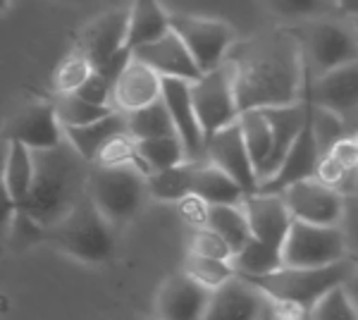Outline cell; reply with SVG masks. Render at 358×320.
Wrapping results in <instances>:
<instances>
[{
    "label": "cell",
    "mask_w": 358,
    "mask_h": 320,
    "mask_svg": "<svg viewBox=\"0 0 358 320\" xmlns=\"http://www.w3.org/2000/svg\"><path fill=\"white\" fill-rule=\"evenodd\" d=\"M187 251L196 256H206V258H217V260H232L234 251L227 242L217 235L210 227H201V230L189 232Z\"/></svg>",
    "instance_id": "cell-38"
},
{
    "label": "cell",
    "mask_w": 358,
    "mask_h": 320,
    "mask_svg": "<svg viewBox=\"0 0 358 320\" xmlns=\"http://www.w3.org/2000/svg\"><path fill=\"white\" fill-rule=\"evenodd\" d=\"M55 110H57V118H60L62 127H84L91 125V122H98L108 115H113L117 108L113 106H96V103L84 101L82 96L77 94H65V96H57L55 98Z\"/></svg>",
    "instance_id": "cell-35"
},
{
    "label": "cell",
    "mask_w": 358,
    "mask_h": 320,
    "mask_svg": "<svg viewBox=\"0 0 358 320\" xmlns=\"http://www.w3.org/2000/svg\"><path fill=\"white\" fill-rule=\"evenodd\" d=\"M344 289H346V294L351 296V301H354V306L358 308V270H354V275H351L349 280L344 282Z\"/></svg>",
    "instance_id": "cell-47"
},
{
    "label": "cell",
    "mask_w": 358,
    "mask_h": 320,
    "mask_svg": "<svg viewBox=\"0 0 358 320\" xmlns=\"http://www.w3.org/2000/svg\"><path fill=\"white\" fill-rule=\"evenodd\" d=\"M258 320H310V308L296 301L265 296V304Z\"/></svg>",
    "instance_id": "cell-40"
},
{
    "label": "cell",
    "mask_w": 358,
    "mask_h": 320,
    "mask_svg": "<svg viewBox=\"0 0 358 320\" xmlns=\"http://www.w3.org/2000/svg\"><path fill=\"white\" fill-rule=\"evenodd\" d=\"M182 272H187L194 282H199L201 287L206 289H217L222 287L224 282H229L236 272V267L232 265V260H217V258H206V256H196L187 251V258H184V267Z\"/></svg>",
    "instance_id": "cell-31"
},
{
    "label": "cell",
    "mask_w": 358,
    "mask_h": 320,
    "mask_svg": "<svg viewBox=\"0 0 358 320\" xmlns=\"http://www.w3.org/2000/svg\"><path fill=\"white\" fill-rule=\"evenodd\" d=\"M134 57L146 62L148 67L160 74V77L187 79V81H196L203 77L201 67L196 65L194 55L189 53L187 43H184L172 29L158 41H151V43H143V46H138V48H134Z\"/></svg>",
    "instance_id": "cell-17"
},
{
    "label": "cell",
    "mask_w": 358,
    "mask_h": 320,
    "mask_svg": "<svg viewBox=\"0 0 358 320\" xmlns=\"http://www.w3.org/2000/svg\"><path fill=\"white\" fill-rule=\"evenodd\" d=\"M337 13L342 17H356L358 15V0H337Z\"/></svg>",
    "instance_id": "cell-46"
},
{
    "label": "cell",
    "mask_w": 358,
    "mask_h": 320,
    "mask_svg": "<svg viewBox=\"0 0 358 320\" xmlns=\"http://www.w3.org/2000/svg\"><path fill=\"white\" fill-rule=\"evenodd\" d=\"M5 141H20L31 151H48L65 141V130L57 118L55 103H36L22 110L8 122L3 132Z\"/></svg>",
    "instance_id": "cell-13"
},
{
    "label": "cell",
    "mask_w": 358,
    "mask_h": 320,
    "mask_svg": "<svg viewBox=\"0 0 358 320\" xmlns=\"http://www.w3.org/2000/svg\"><path fill=\"white\" fill-rule=\"evenodd\" d=\"M192 98L206 141L215 132L234 125L239 120L241 110L234 91L232 62L224 60V65L213 69V72H206L201 79L192 81Z\"/></svg>",
    "instance_id": "cell-9"
},
{
    "label": "cell",
    "mask_w": 358,
    "mask_h": 320,
    "mask_svg": "<svg viewBox=\"0 0 358 320\" xmlns=\"http://www.w3.org/2000/svg\"><path fill=\"white\" fill-rule=\"evenodd\" d=\"M356 265L351 258L339 260L322 267H289L282 265L273 272H265L258 277H246L251 284H256L265 296L285 301H296L308 308H313L327 292L342 287L354 275ZM244 277V275H241Z\"/></svg>",
    "instance_id": "cell-4"
},
{
    "label": "cell",
    "mask_w": 358,
    "mask_h": 320,
    "mask_svg": "<svg viewBox=\"0 0 358 320\" xmlns=\"http://www.w3.org/2000/svg\"><path fill=\"white\" fill-rule=\"evenodd\" d=\"M265 8L285 22H308L317 17H332L337 13V0H263Z\"/></svg>",
    "instance_id": "cell-33"
},
{
    "label": "cell",
    "mask_w": 358,
    "mask_h": 320,
    "mask_svg": "<svg viewBox=\"0 0 358 320\" xmlns=\"http://www.w3.org/2000/svg\"><path fill=\"white\" fill-rule=\"evenodd\" d=\"M77 96H82L89 103H96V106H113V84L103 74L94 72L77 91Z\"/></svg>",
    "instance_id": "cell-43"
},
{
    "label": "cell",
    "mask_w": 358,
    "mask_h": 320,
    "mask_svg": "<svg viewBox=\"0 0 358 320\" xmlns=\"http://www.w3.org/2000/svg\"><path fill=\"white\" fill-rule=\"evenodd\" d=\"M206 160L217 165L220 170H224L229 177H234L241 184V189L248 194H256L261 189V179L258 172L253 167L251 153L244 141V134H241L239 120L234 125L224 127V130L215 132L210 139L206 141Z\"/></svg>",
    "instance_id": "cell-12"
},
{
    "label": "cell",
    "mask_w": 358,
    "mask_h": 320,
    "mask_svg": "<svg viewBox=\"0 0 358 320\" xmlns=\"http://www.w3.org/2000/svg\"><path fill=\"white\" fill-rule=\"evenodd\" d=\"M62 130H65V139L69 141V146L77 151L86 162L96 165V158H98V153H101V148L106 146L113 137L127 132V113L115 110L113 115H108V118H103L98 122H91V125L62 127Z\"/></svg>",
    "instance_id": "cell-22"
},
{
    "label": "cell",
    "mask_w": 358,
    "mask_h": 320,
    "mask_svg": "<svg viewBox=\"0 0 358 320\" xmlns=\"http://www.w3.org/2000/svg\"><path fill=\"white\" fill-rule=\"evenodd\" d=\"M265 294L246 277L234 275L222 287L213 289L203 320H258Z\"/></svg>",
    "instance_id": "cell-19"
},
{
    "label": "cell",
    "mask_w": 358,
    "mask_h": 320,
    "mask_svg": "<svg viewBox=\"0 0 358 320\" xmlns=\"http://www.w3.org/2000/svg\"><path fill=\"white\" fill-rule=\"evenodd\" d=\"M170 32V15L158 0H131L129 8V36L127 46L131 50L143 43L158 41Z\"/></svg>",
    "instance_id": "cell-25"
},
{
    "label": "cell",
    "mask_w": 358,
    "mask_h": 320,
    "mask_svg": "<svg viewBox=\"0 0 358 320\" xmlns=\"http://www.w3.org/2000/svg\"><path fill=\"white\" fill-rule=\"evenodd\" d=\"M310 320H358V308L342 284V287L327 292L310 308Z\"/></svg>",
    "instance_id": "cell-37"
},
{
    "label": "cell",
    "mask_w": 358,
    "mask_h": 320,
    "mask_svg": "<svg viewBox=\"0 0 358 320\" xmlns=\"http://www.w3.org/2000/svg\"><path fill=\"white\" fill-rule=\"evenodd\" d=\"M315 106L344 115L358 108V60L334 67L313 79Z\"/></svg>",
    "instance_id": "cell-21"
},
{
    "label": "cell",
    "mask_w": 358,
    "mask_h": 320,
    "mask_svg": "<svg viewBox=\"0 0 358 320\" xmlns=\"http://www.w3.org/2000/svg\"><path fill=\"white\" fill-rule=\"evenodd\" d=\"M91 162H86L69 141L48 151H34V184L20 218L34 230H50L89 194Z\"/></svg>",
    "instance_id": "cell-2"
},
{
    "label": "cell",
    "mask_w": 358,
    "mask_h": 320,
    "mask_svg": "<svg viewBox=\"0 0 358 320\" xmlns=\"http://www.w3.org/2000/svg\"><path fill=\"white\" fill-rule=\"evenodd\" d=\"M138 153L146 160L148 170L158 172L167 170V167L182 165L189 160L187 148H184L179 134H170V137H158V139H146V141H136Z\"/></svg>",
    "instance_id": "cell-30"
},
{
    "label": "cell",
    "mask_w": 358,
    "mask_h": 320,
    "mask_svg": "<svg viewBox=\"0 0 358 320\" xmlns=\"http://www.w3.org/2000/svg\"><path fill=\"white\" fill-rule=\"evenodd\" d=\"M354 139H356V146H358V132L354 134Z\"/></svg>",
    "instance_id": "cell-50"
},
{
    "label": "cell",
    "mask_w": 358,
    "mask_h": 320,
    "mask_svg": "<svg viewBox=\"0 0 358 320\" xmlns=\"http://www.w3.org/2000/svg\"><path fill=\"white\" fill-rule=\"evenodd\" d=\"M43 237L62 253L72 256L82 263H106L115 253L113 225L103 218V213L96 208L89 194L69 211L67 218L45 230Z\"/></svg>",
    "instance_id": "cell-3"
},
{
    "label": "cell",
    "mask_w": 358,
    "mask_h": 320,
    "mask_svg": "<svg viewBox=\"0 0 358 320\" xmlns=\"http://www.w3.org/2000/svg\"><path fill=\"white\" fill-rule=\"evenodd\" d=\"M349 258L342 225H308L294 220L282 246V263L289 267H322Z\"/></svg>",
    "instance_id": "cell-8"
},
{
    "label": "cell",
    "mask_w": 358,
    "mask_h": 320,
    "mask_svg": "<svg viewBox=\"0 0 358 320\" xmlns=\"http://www.w3.org/2000/svg\"><path fill=\"white\" fill-rule=\"evenodd\" d=\"M342 230H344L346 244H349V256H358V194L346 196Z\"/></svg>",
    "instance_id": "cell-44"
},
{
    "label": "cell",
    "mask_w": 358,
    "mask_h": 320,
    "mask_svg": "<svg viewBox=\"0 0 358 320\" xmlns=\"http://www.w3.org/2000/svg\"><path fill=\"white\" fill-rule=\"evenodd\" d=\"M334 160H339L349 172L358 170V146L354 137H342L334 146L327 151Z\"/></svg>",
    "instance_id": "cell-45"
},
{
    "label": "cell",
    "mask_w": 358,
    "mask_h": 320,
    "mask_svg": "<svg viewBox=\"0 0 358 320\" xmlns=\"http://www.w3.org/2000/svg\"><path fill=\"white\" fill-rule=\"evenodd\" d=\"M8 5H10V0H0V13H3V10L8 8Z\"/></svg>",
    "instance_id": "cell-48"
},
{
    "label": "cell",
    "mask_w": 358,
    "mask_h": 320,
    "mask_svg": "<svg viewBox=\"0 0 358 320\" xmlns=\"http://www.w3.org/2000/svg\"><path fill=\"white\" fill-rule=\"evenodd\" d=\"M127 36H129V10H113L84 27L77 48L94 62V67H101L115 53L127 48Z\"/></svg>",
    "instance_id": "cell-18"
},
{
    "label": "cell",
    "mask_w": 358,
    "mask_h": 320,
    "mask_svg": "<svg viewBox=\"0 0 358 320\" xmlns=\"http://www.w3.org/2000/svg\"><path fill=\"white\" fill-rule=\"evenodd\" d=\"M241 206L246 211L253 239L263 242L265 246L282 253L287 235H289L294 225V218L285 203V196L256 191V194H248Z\"/></svg>",
    "instance_id": "cell-14"
},
{
    "label": "cell",
    "mask_w": 358,
    "mask_h": 320,
    "mask_svg": "<svg viewBox=\"0 0 358 320\" xmlns=\"http://www.w3.org/2000/svg\"><path fill=\"white\" fill-rule=\"evenodd\" d=\"M303 106H306V120L301 132L294 139L289 153H287L285 162L280 165L273 177L265 179L258 191L265 194H282L289 184L301 182V179H310L315 174L317 160L322 158V148L317 141V132H315V98H313V74H306L303 81Z\"/></svg>",
    "instance_id": "cell-7"
},
{
    "label": "cell",
    "mask_w": 358,
    "mask_h": 320,
    "mask_svg": "<svg viewBox=\"0 0 358 320\" xmlns=\"http://www.w3.org/2000/svg\"><path fill=\"white\" fill-rule=\"evenodd\" d=\"M146 320H160L158 316H153V318H146Z\"/></svg>",
    "instance_id": "cell-51"
},
{
    "label": "cell",
    "mask_w": 358,
    "mask_h": 320,
    "mask_svg": "<svg viewBox=\"0 0 358 320\" xmlns=\"http://www.w3.org/2000/svg\"><path fill=\"white\" fill-rule=\"evenodd\" d=\"M232 265L236 267V272L244 277H258L265 275V272H273L277 267H282V253L275 251V249L265 246L263 242L253 239L241 249L239 253H234Z\"/></svg>",
    "instance_id": "cell-34"
},
{
    "label": "cell",
    "mask_w": 358,
    "mask_h": 320,
    "mask_svg": "<svg viewBox=\"0 0 358 320\" xmlns=\"http://www.w3.org/2000/svg\"><path fill=\"white\" fill-rule=\"evenodd\" d=\"M294 32L301 41L306 65L313 77L358 60V32L337 15L301 22V29Z\"/></svg>",
    "instance_id": "cell-5"
},
{
    "label": "cell",
    "mask_w": 358,
    "mask_h": 320,
    "mask_svg": "<svg viewBox=\"0 0 358 320\" xmlns=\"http://www.w3.org/2000/svg\"><path fill=\"white\" fill-rule=\"evenodd\" d=\"M239 110L294 106L301 101L308 74L301 41L294 29H275L229 50Z\"/></svg>",
    "instance_id": "cell-1"
},
{
    "label": "cell",
    "mask_w": 358,
    "mask_h": 320,
    "mask_svg": "<svg viewBox=\"0 0 358 320\" xmlns=\"http://www.w3.org/2000/svg\"><path fill=\"white\" fill-rule=\"evenodd\" d=\"M208 227L215 230L224 242L232 246L234 253H239L241 249L251 242V225H248L244 206H210V220Z\"/></svg>",
    "instance_id": "cell-29"
},
{
    "label": "cell",
    "mask_w": 358,
    "mask_h": 320,
    "mask_svg": "<svg viewBox=\"0 0 358 320\" xmlns=\"http://www.w3.org/2000/svg\"><path fill=\"white\" fill-rule=\"evenodd\" d=\"M31 184H34V151L27 148L20 141H10L5 170H3V187L8 191L17 215L24 211Z\"/></svg>",
    "instance_id": "cell-23"
},
{
    "label": "cell",
    "mask_w": 358,
    "mask_h": 320,
    "mask_svg": "<svg viewBox=\"0 0 358 320\" xmlns=\"http://www.w3.org/2000/svg\"><path fill=\"white\" fill-rule=\"evenodd\" d=\"M239 127L244 134V141L251 153L253 167L258 172V179H263V172L268 167V160L275 148V132L273 122H270L268 110H246L239 115Z\"/></svg>",
    "instance_id": "cell-26"
},
{
    "label": "cell",
    "mask_w": 358,
    "mask_h": 320,
    "mask_svg": "<svg viewBox=\"0 0 358 320\" xmlns=\"http://www.w3.org/2000/svg\"><path fill=\"white\" fill-rule=\"evenodd\" d=\"M201 160H187L167 170L151 172L146 177L148 196L163 203H179L184 196L194 194V179Z\"/></svg>",
    "instance_id": "cell-27"
},
{
    "label": "cell",
    "mask_w": 358,
    "mask_h": 320,
    "mask_svg": "<svg viewBox=\"0 0 358 320\" xmlns=\"http://www.w3.org/2000/svg\"><path fill=\"white\" fill-rule=\"evenodd\" d=\"M285 203L292 218L308 225H342L346 196L339 189L317 182L315 177L289 184L285 191Z\"/></svg>",
    "instance_id": "cell-11"
},
{
    "label": "cell",
    "mask_w": 358,
    "mask_h": 320,
    "mask_svg": "<svg viewBox=\"0 0 358 320\" xmlns=\"http://www.w3.org/2000/svg\"><path fill=\"white\" fill-rule=\"evenodd\" d=\"M96 165H101V167H134V170L141 172L143 177L151 174L146 160H143L141 153H138L136 139L129 137V132L113 137L110 141L101 148V153H98V158H96Z\"/></svg>",
    "instance_id": "cell-32"
},
{
    "label": "cell",
    "mask_w": 358,
    "mask_h": 320,
    "mask_svg": "<svg viewBox=\"0 0 358 320\" xmlns=\"http://www.w3.org/2000/svg\"><path fill=\"white\" fill-rule=\"evenodd\" d=\"M96 72L94 62L86 57L82 50H74L69 53L60 65L55 67L53 72V91L57 96L65 94H77L79 89L84 86V81Z\"/></svg>",
    "instance_id": "cell-36"
},
{
    "label": "cell",
    "mask_w": 358,
    "mask_h": 320,
    "mask_svg": "<svg viewBox=\"0 0 358 320\" xmlns=\"http://www.w3.org/2000/svg\"><path fill=\"white\" fill-rule=\"evenodd\" d=\"M194 194H199L210 206H239L246 199V191L241 189V184L208 160L199 162L194 179Z\"/></svg>",
    "instance_id": "cell-24"
},
{
    "label": "cell",
    "mask_w": 358,
    "mask_h": 320,
    "mask_svg": "<svg viewBox=\"0 0 358 320\" xmlns=\"http://www.w3.org/2000/svg\"><path fill=\"white\" fill-rule=\"evenodd\" d=\"M163 98V77L146 62L131 60L113 86V106L120 113H134Z\"/></svg>",
    "instance_id": "cell-20"
},
{
    "label": "cell",
    "mask_w": 358,
    "mask_h": 320,
    "mask_svg": "<svg viewBox=\"0 0 358 320\" xmlns=\"http://www.w3.org/2000/svg\"><path fill=\"white\" fill-rule=\"evenodd\" d=\"M127 132H129V137H134L136 141L177 134L175 122H172V115H170V110H167L163 98L141 110L127 113Z\"/></svg>",
    "instance_id": "cell-28"
},
{
    "label": "cell",
    "mask_w": 358,
    "mask_h": 320,
    "mask_svg": "<svg viewBox=\"0 0 358 320\" xmlns=\"http://www.w3.org/2000/svg\"><path fill=\"white\" fill-rule=\"evenodd\" d=\"M89 196L113 227L134 220L148 196L146 177L134 167H91Z\"/></svg>",
    "instance_id": "cell-6"
},
{
    "label": "cell",
    "mask_w": 358,
    "mask_h": 320,
    "mask_svg": "<svg viewBox=\"0 0 358 320\" xmlns=\"http://www.w3.org/2000/svg\"><path fill=\"white\" fill-rule=\"evenodd\" d=\"M177 213L189 230H201V227H208V220H210V203L201 199L199 194H189L177 203Z\"/></svg>",
    "instance_id": "cell-41"
},
{
    "label": "cell",
    "mask_w": 358,
    "mask_h": 320,
    "mask_svg": "<svg viewBox=\"0 0 358 320\" xmlns=\"http://www.w3.org/2000/svg\"><path fill=\"white\" fill-rule=\"evenodd\" d=\"M315 132H317V141H320L322 153H327V151H330L344 134L342 115L315 106Z\"/></svg>",
    "instance_id": "cell-39"
},
{
    "label": "cell",
    "mask_w": 358,
    "mask_h": 320,
    "mask_svg": "<svg viewBox=\"0 0 358 320\" xmlns=\"http://www.w3.org/2000/svg\"><path fill=\"white\" fill-rule=\"evenodd\" d=\"M170 29L187 43L201 72H213L224 65L229 50L236 43V32L227 22L199 15H170Z\"/></svg>",
    "instance_id": "cell-10"
},
{
    "label": "cell",
    "mask_w": 358,
    "mask_h": 320,
    "mask_svg": "<svg viewBox=\"0 0 358 320\" xmlns=\"http://www.w3.org/2000/svg\"><path fill=\"white\" fill-rule=\"evenodd\" d=\"M210 294V289L194 282L187 272H177L160 287L155 299V316L160 320H203Z\"/></svg>",
    "instance_id": "cell-16"
},
{
    "label": "cell",
    "mask_w": 358,
    "mask_h": 320,
    "mask_svg": "<svg viewBox=\"0 0 358 320\" xmlns=\"http://www.w3.org/2000/svg\"><path fill=\"white\" fill-rule=\"evenodd\" d=\"M349 170L342 165L339 160H334L330 153H322V158L317 160V167H315V174L313 177L317 179V182L327 184V187L332 189H342L344 182L349 179Z\"/></svg>",
    "instance_id": "cell-42"
},
{
    "label": "cell",
    "mask_w": 358,
    "mask_h": 320,
    "mask_svg": "<svg viewBox=\"0 0 358 320\" xmlns=\"http://www.w3.org/2000/svg\"><path fill=\"white\" fill-rule=\"evenodd\" d=\"M349 258H351V263H354L356 270H358V256H349Z\"/></svg>",
    "instance_id": "cell-49"
},
{
    "label": "cell",
    "mask_w": 358,
    "mask_h": 320,
    "mask_svg": "<svg viewBox=\"0 0 358 320\" xmlns=\"http://www.w3.org/2000/svg\"><path fill=\"white\" fill-rule=\"evenodd\" d=\"M163 101L170 110L184 148H187L189 160H206V137L199 118H196L192 81L163 77Z\"/></svg>",
    "instance_id": "cell-15"
}]
</instances>
